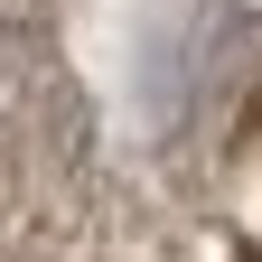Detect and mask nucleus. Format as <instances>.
<instances>
[{"label": "nucleus", "mask_w": 262, "mask_h": 262, "mask_svg": "<svg viewBox=\"0 0 262 262\" xmlns=\"http://www.w3.org/2000/svg\"><path fill=\"white\" fill-rule=\"evenodd\" d=\"M0 262H262V0H0Z\"/></svg>", "instance_id": "f257e3e1"}]
</instances>
